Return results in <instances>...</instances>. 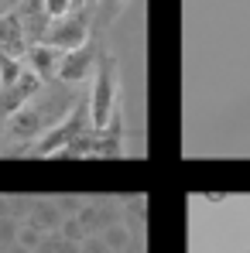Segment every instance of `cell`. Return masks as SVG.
<instances>
[{
    "mask_svg": "<svg viewBox=\"0 0 250 253\" xmlns=\"http://www.w3.org/2000/svg\"><path fill=\"white\" fill-rule=\"evenodd\" d=\"M86 35H89L86 7H76V10H69L65 17L48 21L42 42L51 44V48H58V51H72V48H83V44H86Z\"/></svg>",
    "mask_w": 250,
    "mask_h": 253,
    "instance_id": "6da1fadb",
    "label": "cell"
},
{
    "mask_svg": "<svg viewBox=\"0 0 250 253\" xmlns=\"http://www.w3.org/2000/svg\"><path fill=\"white\" fill-rule=\"evenodd\" d=\"M113 99H117V85H113V58L103 55L100 65H96V85H93V103H89V113H93V126H96V130L110 126Z\"/></svg>",
    "mask_w": 250,
    "mask_h": 253,
    "instance_id": "7a4b0ae2",
    "label": "cell"
},
{
    "mask_svg": "<svg viewBox=\"0 0 250 253\" xmlns=\"http://www.w3.org/2000/svg\"><path fill=\"white\" fill-rule=\"evenodd\" d=\"M83 124H86V106H76V110H72V117H69L65 124H55V126H51V133L38 144V151H42V154H51V151H58V147H69V144H72V137H79V133L86 130Z\"/></svg>",
    "mask_w": 250,
    "mask_h": 253,
    "instance_id": "3957f363",
    "label": "cell"
},
{
    "mask_svg": "<svg viewBox=\"0 0 250 253\" xmlns=\"http://www.w3.org/2000/svg\"><path fill=\"white\" fill-rule=\"evenodd\" d=\"M96 65V58H93V48H72V51H62V62H58V79L62 83H83L86 76H89V69Z\"/></svg>",
    "mask_w": 250,
    "mask_h": 253,
    "instance_id": "277c9868",
    "label": "cell"
},
{
    "mask_svg": "<svg viewBox=\"0 0 250 253\" xmlns=\"http://www.w3.org/2000/svg\"><path fill=\"white\" fill-rule=\"evenodd\" d=\"M0 51L10 55V58H21L28 51V35L17 21V14H0Z\"/></svg>",
    "mask_w": 250,
    "mask_h": 253,
    "instance_id": "5b68a950",
    "label": "cell"
},
{
    "mask_svg": "<svg viewBox=\"0 0 250 253\" xmlns=\"http://www.w3.org/2000/svg\"><path fill=\"white\" fill-rule=\"evenodd\" d=\"M24 55H28V69H31L38 79H48V76L58 72V62H62V51H58V48L38 42V44H28Z\"/></svg>",
    "mask_w": 250,
    "mask_h": 253,
    "instance_id": "8992f818",
    "label": "cell"
},
{
    "mask_svg": "<svg viewBox=\"0 0 250 253\" xmlns=\"http://www.w3.org/2000/svg\"><path fill=\"white\" fill-rule=\"evenodd\" d=\"M21 72H24L21 58H10V55H3V51H0V96H3L10 85L21 79Z\"/></svg>",
    "mask_w": 250,
    "mask_h": 253,
    "instance_id": "52a82bcc",
    "label": "cell"
},
{
    "mask_svg": "<svg viewBox=\"0 0 250 253\" xmlns=\"http://www.w3.org/2000/svg\"><path fill=\"white\" fill-rule=\"evenodd\" d=\"M72 7H76V0H45V14H48V21H55V17H65Z\"/></svg>",
    "mask_w": 250,
    "mask_h": 253,
    "instance_id": "ba28073f",
    "label": "cell"
},
{
    "mask_svg": "<svg viewBox=\"0 0 250 253\" xmlns=\"http://www.w3.org/2000/svg\"><path fill=\"white\" fill-rule=\"evenodd\" d=\"M106 247H113V250L127 247V233L124 229H110V233H106Z\"/></svg>",
    "mask_w": 250,
    "mask_h": 253,
    "instance_id": "9c48e42d",
    "label": "cell"
},
{
    "mask_svg": "<svg viewBox=\"0 0 250 253\" xmlns=\"http://www.w3.org/2000/svg\"><path fill=\"white\" fill-rule=\"evenodd\" d=\"M35 243H38V229H24V233H21V247L28 250V247H35Z\"/></svg>",
    "mask_w": 250,
    "mask_h": 253,
    "instance_id": "30bf717a",
    "label": "cell"
},
{
    "mask_svg": "<svg viewBox=\"0 0 250 253\" xmlns=\"http://www.w3.org/2000/svg\"><path fill=\"white\" fill-rule=\"evenodd\" d=\"M96 3H103V10H106V14H113V10H117L124 0H96Z\"/></svg>",
    "mask_w": 250,
    "mask_h": 253,
    "instance_id": "8fae6325",
    "label": "cell"
},
{
    "mask_svg": "<svg viewBox=\"0 0 250 253\" xmlns=\"http://www.w3.org/2000/svg\"><path fill=\"white\" fill-rule=\"evenodd\" d=\"M7 236H14V226L10 222H0V240H7Z\"/></svg>",
    "mask_w": 250,
    "mask_h": 253,
    "instance_id": "7c38bea8",
    "label": "cell"
},
{
    "mask_svg": "<svg viewBox=\"0 0 250 253\" xmlns=\"http://www.w3.org/2000/svg\"><path fill=\"white\" fill-rule=\"evenodd\" d=\"M96 0H76V7H93Z\"/></svg>",
    "mask_w": 250,
    "mask_h": 253,
    "instance_id": "4fadbf2b",
    "label": "cell"
},
{
    "mask_svg": "<svg viewBox=\"0 0 250 253\" xmlns=\"http://www.w3.org/2000/svg\"><path fill=\"white\" fill-rule=\"evenodd\" d=\"M10 253H28V250H24V247H17V250H10Z\"/></svg>",
    "mask_w": 250,
    "mask_h": 253,
    "instance_id": "5bb4252c",
    "label": "cell"
},
{
    "mask_svg": "<svg viewBox=\"0 0 250 253\" xmlns=\"http://www.w3.org/2000/svg\"><path fill=\"white\" fill-rule=\"evenodd\" d=\"M3 3H17V0H3Z\"/></svg>",
    "mask_w": 250,
    "mask_h": 253,
    "instance_id": "9a60e30c",
    "label": "cell"
},
{
    "mask_svg": "<svg viewBox=\"0 0 250 253\" xmlns=\"http://www.w3.org/2000/svg\"><path fill=\"white\" fill-rule=\"evenodd\" d=\"M0 3H3V0H0Z\"/></svg>",
    "mask_w": 250,
    "mask_h": 253,
    "instance_id": "2e32d148",
    "label": "cell"
}]
</instances>
